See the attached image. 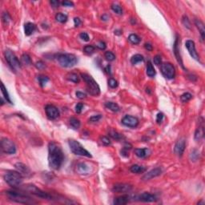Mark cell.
I'll use <instances>...</instances> for the list:
<instances>
[{
    "label": "cell",
    "mask_w": 205,
    "mask_h": 205,
    "mask_svg": "<svg viewBox=\"0 0 205 205\" xmlns=\"http://www.w3.org/2000/svg\"><path fill=\"white\" fill-rule=\"evenodd\" d=\"M146 72H147V75H148L149 77H151V78H153V77L156 75V70L154 68V67H153V65L151 61H148V63H147Z\"/></svg>",
    "instance_id": "obj_27"
},
{
    "label": "cell",
    "mask_w": 205,
    "mask_h": 205,
    "mask_svg": "<svg viewBox=\"0 0 205 205\" xmlns=\"http://www.w3.org/2000/svg\"><path fill=\"white\" fill-rule=\"evenodd\" d=\"M68 144L71 151L75 155L81 156L88 157V158H91L92 157L91 154L87 150H86L83 148V146L79 142L75 140H69Z\"/></svg>",
    "instance_id": "obj_7"
},
{
    "label": "cell",
    "mask_w": 205,
    "mask_h": 205,
    "mask_svg": "<svg viewBox=\"0 0 205 205\" xmlns=\"http://www.w3.org/2000/svg\"><path fill=\"white\" fill-rule=\"evenodd\" d=\"M118 82L117 80H116L115 79H113V78H111V79H109L108 80V86L111 87V88H116L118 87Z\"/></svg>",
    "instance_id": "obj_43"
},
{
    "label": "cell",
    "mask_w": 205,
    "mask_h": 205,
    "mask_svg": "<svg viewBox=\"0 0 205 205\" xmlns=\"http://www.w3.org/2000/svg\"><path fill=\"white\" fill-rule=\"evenodd\" d=\"M162 172H163V171H162V169H161L160 168H156L149 171L148 172L146 173L144 176L142 177V180H152L153 178H156V177L160 176L161 174H162Z\"/></svg>",
    "instance_id": "obj_19"
},
{
    "label": "cell",
    "mask_w": 205,
    "mask_h": 205,
    "mask_svg": "<svg viewBox=\"0 0 205 205\" xmlns=\"http://www.w3.org/2000/svg\"><path fill=\"white\" fill-rule=\"evenodd\" d=\"M82 79L86 83L87 91L93 96H98L100 94V87L99 84L96 83V81L93 79L88 74L86 73H81L80 74Z\"/></svg>",
    "instance_id": "obj_3"
},
{
    "label": "cell",
    "mask_w": 205,
    "mask_h": 205,
    "mask_svg": "<svg viewBox=\"0 0 205 205\" xmlns=\"http://www.w3.org/2000/svg\"><path fill=\"white\" fill-rule=\"evenodd\" d=\"M130 171L132 173H135V174H140V173L144 172L145 171H146V168H145L144 167H142V166H140V165L134 164L130 168Z\"/></svg>",
    "instance_id": "obj_28"
},
{
    "label": "cell",
    "mask_w": 205,
    "mask_h": 205,
    "mask_svg": "<svg viewBox=\"0 0 205 205\" xmlns=\"http://www.w3.org/2000/svg\"><path fill=\"white\" fill-rule=\"evenodd\" d=\"M192 98V95L191 93L185 92L180 96V99L183 103H187V102H188L189 100H191Z\"/></svg>",
    "instance_id": "obj_38"
},
{
    "label": "cell",
    "mask_w": 205,
    "mask_h": 205,
    "mask_svg": "<svg viewBox=\"0 0 205 205\" xmlns=\"http://www.w3.org/2000/svg\"><path fill=\"white\" fill-rule=\"evenodd\" d=\"M74 23H75V27H79V26L82 24V22H81L80 19H79V18H77V17H75V18L74 19Z\"/></svg>",
    "instance_id": "obj_57"
},
{
    "label": "cell",
    "mask_w": 205,
    "mask_h": 205,
    "mask_svg": "<svg viewBox=\"0 0 205 205\" xmlns=\"http://www.w3.org/2000/svg\"><path fill=\"white\" fill-rule=\"evenodd\" d=\"M134 153L136 154L137 157L144 159V158L148 156L151 152L148 148H136L134 151Z\"/></svg>",
    "instance_id": "obj_22"
},
{
    "label": "cell",
    "mask_w": 205,
    "mask_h": 205,
    "mask_svg": "<svg viewBox=\"0 0 205 205\" xmlns=\"http://www.w3.org/2000/svg\"><path fill=\"white\" fill-rule=\"evenodd\" d=\"M201 121H199V127L197 128L195 132V140L200 142L204 136V120L203 118L200 119Z\"/></svg>",
    "instance_id": "obj_17"
},
{
    "label": "cell",
    "mask_w": 205,
    "mask_h": 205,
    "mask_svg": "<svg viewBox=\"0 0 205 205\" xmlns=\"http://www.w3.org/2000/svg\"><path fill=\"white\" fill-rule=\"evenodd\" d=\"M132 190V186L128 184H116L113 186L112 191L117 193H127Z\"/></svg>",
    "instance_id": "obj_16"
},
{
    "label": "cell",
    "mask_w": 205,
    "mask_h": 205,
    "mask_svg": "<svg viewBox=\"0 0 205 205\" xmlns=\"http://www.w3.org/2000/svg\"><path fill=\"white\" fill-rule=\"evenodd\" d=\"M76 171L80 175H87L90 173V167L84 163H79L76 166Z\"/></svg>",
    "instance_id": "obj_21"
},
{
    "label": "cell",
    "mask_w": 205,
    "mask_h": 205,
    "mask_svg": "<svg viewBox=\"0 0 205 205\" xmlns=\"http://www.w3.org/2000/svg\"><path fill=\"white\" fill-rule=\"evenodd\" d=\"M35 67L39 70H43V69H44L46 67V65L44 64V63L43 61H39V62H37L36 63H35Z\"/></svg>",
    "instance_id": "obj_50"
},
{
    "label": "cell",
    "mask_w": 205,
    "mask_h": 205,
    "mask_svg": "<svg viewBox=\"0 0 205 205\" xmlns=\"http://www.w3.org/2000/svg\"><path fill=\"white\" fill-rule=\"evenodd\" d=\"M45 112H46V115H47V118L51 120H56L57 118L59 116V111L54 105H47L45 107Z\"/></svg>",
    "instance_id": "obj_11"
},
{
    "label": "cell",
    "mask_w": 205,
    "mask_h": 205,
    "mask_svg": "<svg viewBox=\"0 0 205 205\" xmlns=\"http://www.w3.org/2000/svg\"><path fill=\"white\" fill-rule=\"evenodd\" d=\"M185 148H186V140L184 138H180L176 143L175 148H174V152L176 156L181 157L184 153Z\"/></svg>",
    "instance_id": "obj_15"
},
{
    "label": "cell",
    "mask_w": 205,
    "mask_h": 205,
    "mask_svg": "<svg viewBox=\"0 0 205 205\" xmlns=\"http://www.w3.org/2000/svg\"><path fill=\"white\" fill-rule=\"evenodd\" d=\"M97 47L103 51V50H105V49H106L107 46H106V43H105L104 42L100 41V42H99V43L97 44Z\"/></svg>",
    "instance_id": "obj_55"
},
{
    "label": "cell",
    "mask_w": 205,
    "mask_h": 205,
    "mask_svg": "<svg viewBox=\"0 0 205 205\" xmlns=\"http://www.w3.org/2000/svg\"><path fill=\"white\" fill-rule=\"evenodd\" d=\"M2 19H3V21L4 23H8L9 22L11 21V16L9 15V14L7 12H4L3 14V16H2Z\"/></svg>",
    "instance_id": "obj_47"
},
{
    "label": "cell",
    "mask_w": 205,
    "mask_h": 205,
    "mask_svg": "<svg viewBox=\"0 0 205 205\" xmlns=\"http://www.w3.org/2000/svg\"><path fill=\"white\" fill-rule=\"evenodd\" d=\"M38 81L39 83V84L42 87H44L46 83L49 81V78L47 76H45V75H38Z\"/></svg>",
    "instance_id": "obj_37"
},
{
    "label": "cell",
    "mask_w": 205,
    "mask_h": 205,
    "mask_svg": "<svg viewBox=\"0 0 205 205\" xmlns=\"http://www.w3.org/2000/svg\"><path fill=\"white\" fill-rule=\"evenodd\" d=\"M122 124L126 126V127H128V128H136L137 126L139 125V120L137 119L136 117L132 116H125L123 119H122Z\"/></svg>",
    "instance_id": "obj_13"
},
{
    "label": "cell",
    "mask_w": 205,
    "mask_h": 205,
    "mask_svg": "<svg viewBox=\"0 0 205 205\" xmlns=\"http://www.w3.org/2000/svg\"><path fill=\"white\" fill-rule=\"evenodd\" d=\"M67 79L71 82H73L75 83H79V75L75 74V73H69L67 75Z\"/></svg>",
    "instance_id": "obj_32"
},
{
    "label": "cell",
    "mask_w": 205,
    "mask_h": 205,
    "mask_svg": "<svg viewBox=\"0 0 205 205\" xmlns=\"http://www.w3.org/2000/svg\"><path fill=\"white\" fill-rule=\"evenodd\" d=\"M19 188L22 189V190H23L24 192H30L31 194L35 196L39 197V198H42V199H44V200H55L54 197H53L51 194H49V193L43 191V190H41V189L37 188L36 186L34 184H27L24 185V186H19Z\"/></svg>",
    "instance_id": "obj_4"
},
{
    "label": "cell",
    "mask_w": 205,
    "mask_h": 205,
    "mask_svg": "<svg viewBox=\"0 0 205 205\" xmlns=\"http://www.w3.org/2000/svg\"><path fill=\"white\" fill-rule=\"evenodd\" d=\"M199 156H200L199 152L197 150H193L192 153H191V155H190V157H191L192 161H196L198 160V158H199Z\"/></svg>",
    "instance_id": "obj_44"
},
{
    "label": "cell",
    "mask_w": 205,
    "mask_h": 205,
    "mask_svg": "<svg viewBox=\"0 0 205 205\" xmlns=\"http://www.w3.org/2000/svg\"><path fill=\"white\" fill-rule=\"evenodd\" d=\"M69 123H70L71 127L73 129H75V130H77V129H79L80 128V121L78 119H76V118H71L70 120H69Z\"/></svg>",
    "instance_id": "obj_30"
},
{
    "label": "cell",
    "mask_w": 205,
    "mask_h": 205,
    "mask_svg": "<svg viewBox=\"0 0 205 205\" xmlns=\"http://www.w3.org/2000/svg\"><path fill=\"white\" fill-rule=\"evenodd\" d=\"M35 30H36V25L32 23H27L24 24V33L27 36L31 35Z\"/></svg>",
    "instance_id": "obj_23"
},
{
    "label": "cell",
    "mask_w": 205,
    "mask_h": 205,
    "mask_svg": "<svg viewBox=\"0 0 205 205\" xmlns=\"http://www.w3.org/2000/svg\"><path fill=\"white\" fill-rule=\"evenodd\" d=\"M21 61L22 63L25 65H31L32 64V60H31V58L29 55L28 54H23L22 56H21Z\"/></svg>",
    "instance_id": "obj_31"
},
{
    "label": "cell",
    "mask_w": 205,
    "mask_h": 205,
    "mask_svg": "<svg viewBox=\"0 0 205 205\" xmlns=\"http://www.w3.org/2000/svg\"><path fill=\"white\" fill-rule=\"evenodd\" d=\"M101 118H102V116H101V115L93 116H91L89 119V121H91V122H98V121L100 120Z\"/></svg>",
    "instance_id": "obj_52"
},
{
    "label": "cell",
    "mask_w": 205,
    "mask_h": 205,
    "mask_svg": "<svg viewBox=\"0 0 205 205\" xmlns=\"http://www.w3.org/2000/svg\"><path fill=\"white\" fill-rule=\"evenodd\" d=\"M55 59L63 67H72L78 63L77 57L73 54H58Z\"/></svg>",
    "instance_id": "obj_6"
},
{
    "label": "cell",
    "mask_w": 205,
    "mask_h": 205,
    "mask_svg": "<svg viewBox=\"0 0 205 205\" xmlns=\"http://www.w3.org/2000/svg\"><path fill=\"white\" fill-rule=\"evenodd\" d=\"M153 61H154V63L156 66H160V65L162 64V59H161L160 55H157L154 57Z\"/></svg>",
    "instance_id": "obj_48"
},
{
    "label": "cell",
    "mask_w": 205,
    "mask_h": 205,
    "mask_svg": "<svg viewBox=\"0 0 205 205\" xmlns=\"http://www.w3.org/2000/svg\"><path fill=\"white\" fill-rule=\"evenodd\" d=\"M5 59L8 63L9 67L11 68L12 71H14L15 72L17 71L19 69L21 68V63L19 59L17 58V56L15 55V53L13 52L12 51L7 49L5 51L4 53Z\"/></svg>",
    "instance_id": "obj_8"
},
{
    "label": "cell",
    "mask_w": 205,
    "mask_h": 205,
    "mask_svg": "<svg viewBox=\"0 0 205 205\" xmlns=\"http://www.w3.org/2000/svg\"><path fill=\"white\" fill-rule=\"evenodd\" d=\"M101 19H102V20L108 21V19H109V17H108V15H106V14H105V15H104L103 16L101 17Z\"/></svg>",
    "instance_id": "obj_60"
},
{
    "label": "cell",
    "mask_w": 205,
    "mask_h": 205,
    "mask_svg": "<svg viewBox=\"0 0 205 205\" xmlns=\"http://www.w3.org/2000/svg\"><path fill=\"white\" fill-rule=\"evenodd\" d=\"M79 37H80L81 39H83V41H86V42H88L90 40V38H89V35L87 34L86 32H82L79 35Z\"/></svg>",
    "instance_id": "obj_51"
},
{
    "label": "cell",
    "mask_w": 205,
    "mask_h": 205,
    "mask_svg": "<svg viewBox=\"0 0 205 205\" xmlns=\"http://www.w3.org/2000/svg\"><path fill=\"white\" fill-rule=\"evenodd\" d=\"M195 24L196 26L197 29L199 30L200 31V34L201 39L202 40H204L205 39V27H204V23L202 22L200 19H196L195 20Z\"/></svg>",
    "instance_id": "obj_24"
},
{
    "label": "cell",
    "mask_w": 205,
    "mask_h": 205,
    "mask_svg": "<svg viewBox=\"0 0 205 205\" xmlns=\"http://www.w3.org/2000/svg\"><path fill=\"white\" fill-rule=\"evenodd\" d=\"M95 47L94 46H91V45H87L85 46L84 48H83V51H84L87 55H92L93 53L95 52Z\"/></svg>",
    "instance_id": "obj_40"
},
{
    "label": "cell",
    "mask_w": 205,
    "mask_h": 205,
    "mask_svg": "<svg viewBox=\"0 0 205 205\" xmlns=\"http://www.w3.org/2000/svg\"><path fill=\"white\" fill-rule=\"evenodd\" d=\"M144 47H145V49H146V50H148V51H152L153 50L152 45L151 44V43H145Z\"/></svg>",
    "instance_id": "obj_58"
},
{
    "label": "cell",
    "mask_w": 205,
    "mask_h": 205,
    "mask_svg": "<svg viewBox=\"0 0 205 205\" xmlns=\"http://www.w3.org/2000/svg\"><path fill=\"white\" fill-rule=\"evenodd\" d=\"M182 23H183V24H184L185 27L191 29V23H190L188 16H186V15L183 16V18H182Z\"/></svg>",
    "instance_id": "obj_42"
},
{
    "label": "cell",
    "mask_w": 205,
    "mask_h": 205,
    "mask_svg": "<svg viewBox=\"0 0 205 205\" xmlns=\"http://www.w3.org/2000/svg\"><path fill=\"white\" fill-rule=\"evenodd\" d=\"M6 196H7L10 200L19 203V204H37V201H35L32 197H31L27 194L23 192L13 191V190H8L5 192Z\"/></svg>",
    "instance_id": "obj_2"
},
{
    "label": "cell",
    "mask_w": 205,
    "mask_h": 205,
    "mask_svg": "<svg viewBox=\"0 0 205 205\" xmlns=\"http://www.w3.org/2000/svg\"><path fill=\"white\" fill-rule=\"evenodd\" d=\"M75 95H76V97L78 99H83L86 98V94L83 92H81V91H76L75 93Z\"/></svg>",
    "instance_id": "obj_54"
},
{
    "label": "cell",
    "mask_w": 205,
    "mask_h": 205,
    "mask_svg": "<svg viewBox=\"0 0 205 205\" xmlns=\"http://www.w3.org/2000/svg\"><path fill=\"white\" fill-rule=\"evenodd\" d=\"M1 91H2V93H3V96H4L6 101L8 102L9 104H12V101L11 99L10 95H9L8 92H7V89L5 87V86L3 83L1 84Z\"/></svg>",
    "instance_id": "obj_35"
},
{
    "label": "cell",
    "mask_w": 205,
    "mask_h": 205,
    "mask_svg": "<svg viewBox=\"0 0 205 205\" xmlns=\"http://www.w3.org/2000/svg\"><path fill=\"white\" fill-rule=\"evenodd\" d=\"M122 32H121V31L120 30H117V31H115V35H120Z\"/></svg>",
    "instance_id": "obj_61"
},
{
    "label": "cell",
    "mask_w": 205,
    "mask_h": 205,
    "mask_svg": "<svg viewBox=\"0 0 205 205\" xmlns=\"http://www.w3.org/2000/svg\"><path fill=\"white\" fill-rule=\"evenodd\" d=\"M104 71H105V72L107 73V74H108V75H112V71H111V65L108 64L106 67L104 68Z\"/></svg>",
    "instance_id": "obj_59"
},
{
    "label": "cell",
    "mask_w": 205,
    "mask_h": 205,
    "mask_svg": "<svg viewBox=\"0 0 205 205\" xmlns=\"http://www.w3.org/2000/svg\"><path fill=\"white\" fill-rule=\"evenodd\" d=\"M62 5L64 6V7H74V3H73L72 2L67 1V0L62 2Z\"/></svg>",
    "instance_id": "obj_53"
},
{
    "label": "cell",
    "mask_w": 205,
    "mask_h": 205,
    "mask_svg": "<svg viewBox=\"0 0 205 205\" xmlns=\"http://www.w3.org/2000/svg\"><path fill=\"white\" fill-rule=\"evenodd\" d=\"M100 141L102 143V144L104 145V146H109L111 144V140L107 136H102L100 137Z\"/></svg>",
    "instance_id": "obj_45"
},
{
    "label": "cell",
    "mask_w": 205,
    "mask_h": 205,
    "mask_svg": "<svg viewBox=\"0 0 205 205\" xmlns=\"http://www.w3.org/2000/svg\"><path fill=\"white\" fill-rule=\"evenodd\" d=\"M162 75L168 79H172L176 76V69L171 63H164L160 65Z\"/></svg>",
    "instance_id": "obj_10"
},
{
    "label": "cell",
    "mask_w": 205,
    "mask_h": 205,
    "mask_svg": "<svg viewBox=\"0 0 205 205\" xmlns=\"http://www.w3.org/2000/svg\"><path fill=\"white\" fill-rule=\"evenodd\" d=\"M109 136H110L112 137V139H114V140H121L123 138H124V136L121 135V134H120L119 132H116V131H114V130H111L110 132H109Z\"/></svg>",
    "instance_id": "obj_36"
},
{
    "label": "cell",
    "mask_w": 205,
    "mask_h": 205,
    "mask_svg": "<svg viewBox=\"0 0 205 205\" xmlns=\"http://www.w3.org/2000/svg\"><path fill=\"white\" fill-rule=\"evenodd\" d=\"M128 40L132 43V44H139L140 43L141 39L136 34H131L128 36Z\"/></svg>",
    "instance_id": "obj_33"
},
{
    "label": "cell",
    "mask_w": 205,
    "mask_h": 205,
    "mask_svg": "<svg viewBox=\"0 0 205 205\" xmlns=\"http://www.w3.org/2000/svg\"><path fill=\"white\" fill-rule=\"evenodd\" d=\"M23 176L18 171H7L4 175V180L14 188H19L23 182Z\"/></svg>",
    "instance_id": "obj_5"
},
{
    "label": "cell",
    "mask_w": 205,
    "mask_h": 205,
    "mask_svg": "<svg viewBox=\"0 0 205 205\" xmlns=\"http://www.w3.org/2000/svg\"><path fill=\"white\" fill-rule=\"evenodd\" d=\"M139 200L142 202H146V203H152V202H156L157 200L156 196L148 192H144L141 194L140 196L138 197Z\"/></svg>",
    "instance_id": "obj_20"
},
{
    "label": "cell",
    "mask_w": 205,
    "mask_h": 205,
    "mask_svg": "<svg viewBox=\"0 0 205 205\" xmlns=\"http://www.w3.org/2000/svg\"><path fill=\"white\" fill-rule=\"evenodd\" d=\"M15 169H16L23 176L27 177L30 176L31 175V169L29 168L27 165L23 164V163H19H19H16V164H15Z\"/></svg>",
    "instance_id": "obj_18"
},
{
    "label": "cell",
    "mask_w": 205,
    "mask_h": 205,
    "mask_svg": "<svg viewBox=\"0 0 205 205\" xmlns=\"http://www.w3.org/2000/svg\"><path fill=\"white\" fill-rule=\"evenodd\" d=\"M129 201V196L127 195H124L121 196L116 197L115 198V200L113 201V204L115 205H124L127 204Z\"/></svg>",
    "instance_id": "obj_25"
},
{
    "label": "cell",
    "mask_w": 205,
    "mask_h": 205,
    "mask_svg": "<svg viewBox=\"0 0 205 205\" xmlns=\"http://www.w3.org/2000/svg\"><path fill=\"white\" fill-rule=\"evenodd\" d=\"M104 57L105 59L109 62H112L116 59V55L112 51H106L104 54Z\"/></svg>",
    "instance_id": "obj_41"
},
{
    "label": "cell",
    "mask_w": 205,
    "mask_h": 205,
    "mask_svg": "<svg viewBox=\"0 0 205 205\" xmlns=\"http://www.w3.org/2000/svg\"><path fill=\"white\" fill-rule=\"evenodd\" d=\"M2 152L7 155H13L16 152V146L12 140L7 138H3L1 140Z\"/></svg>",
    "instance_id": "obj_9"
},
{
    "label": "cell",
    "mask_w": 205,
    "mask_h": 205,
    "mask_svg": "<svg viewBox=\"0 0 205 205\" xmlns=\"http://www.w3.org/2000/svg\"><path fill=\"white\" fill-rule=\"evenodd\" d=\"M83 103H79L75 105V111L77 114H80L82 112V110L83 108Z\"/></svg>",
    "instance_id": "obj_46"
},
{
    "label": "cell",
    "mask_w": 205,
    "mask_h": 205,
    "mask_svg": "<svg viewBox=\"0 0 205 205\" xmlns=\"http://www.w3.org/2000/svg\"><path fill=\"white\" fill-rule=\"evenodd\" d=\"M164 115L163 114L162 112H159L157 114L156 116V123L158 124H160L162 123V121L164 120Z\"/></svg>",
    "instance_id": "obj_49"
},
{
    "label": "cell",
    "mask_w": 205,
    "mask_h": 205,
    "mask_svg": "<svg viewBox=\"0 0 205 205\" xmlns=\"http://www.w3.org/2000/svg\"><path fill=\"white\" fill-rule=\"evenodd\" d=\"M50 3L51 5V7H53L54 8H58L59 7V1H57V0H51V2H50Z\"/></svg>",
    "instance_id": "obj_56"
},
{
    "label": "cell",
    "mask_w": 205,
    "mask_h": 205,
    "mask_svg": "<svg viewBox=\"0 0 205 205\" xmlns=\"http://www.w3.org/2000/svg\"><path fill=\"white\" fill-rule=\"evenodd\" d=\"M105 107L108 109H109V110H111L113 112H118L120 110V106L117 104L116 103H114V102H107V103H105Z\"/></svg>",
    "instance_id": "obj_26"
},
{
    "label": "cell",
    "mask_w": 205,
    "mask_h": 205,
    "mask_svg": "<svg viewBox=\"0 0 205 205\" xmlns=\"http://www.w3.org/2000/svg\"><path fill=\"white\" fill-rule=\"evenodd\" d=\"M67 15H64L63 13H58L56 15H55V19L56 21H58L59 23H65L67 21Z\"/></svg>",
    "instance_id": "obj_34"
},
{
    "label": "cell",
    "mask_w": 205,
    "mask_h": 205,
    "mask_svg": "<svg viewBox=\"0 0 205 205\" xmlns=\"http://www.w3.org/2000/svg\"><path fill=\"white\" fill-rule=\"evenodd\" d=\"M144 60V58L143 55H141L140 54H136V55H133L131 58V63L133 65L137 64V63H139L140 62H143Z\"/></svg>",
    "instance_id": "obj_29"
},
{
    "label": "cell",
    "mask_w": 205,
    "mask_h": 205,
    "mask_svg": "<svg viewBox=\"0 0 205 205\" xmlns=\"http://www.w3.org/2000/svg\"><path fill=\"white\" fill-rule=\"evenodd\" d=\"M112 10L115 13H116L117 15H122L123 14V9L117 3H113L112 5Z\"/></svg>",
    "instance_id": "obj_39"
},
{
    "label": "cell",
    "mask_w": 205,
    "mask_h": 205,
    "mask_svg": "<svg viewBox=\"0 0 205 205\" xmlns=\"http://www.w3.org/2000/svg\"><path fill=\"white\" fill-rule=\"evenodd\" d=\"M179 43H180V36H179L178 35H176V40H175V43H174V45H173V52H174L175 56L176 58L177 62L180 64V66L183 68L186 69L184 67V63H183L182 58H181L180 52V47H179Z\"/></svg>",
    "instance_id": "obj_14"
},
{
    "label": "cell",
    "mask_w": 205,
    "mask_h": 205,
    "mask_svg": "<svg viewBox=\"0 0 205 205\" xmlns=\"http://www.w3.org/2000/svg\"><path fill=\"white\" fill-rule=\"evenodd\" d=\"M185 47H186V48L188 49V51L189 54L192 56V58L194 59L195 60L200 62V56H199V55L196 51L195 42L191 40V39L187 40L185 42Z\"/></svg>",
    "instance_id": "obj_12"
},
{
    "label": "cell",
    "mask_w": 205,
    "mask_h": 205,
    "mask_svg": "<svg viewBox=\"0 0 205 205\" xmlns=\"http://www.w3.org/2000/svg\"><path fill=\"white\" fill-rule=\"evenodd\" d=\"M64 161V154L61 147L55 142L48 144V164L52 170H59Z\"/></svg>",
    "instance_id": "obj_1"
}]
</instances>
